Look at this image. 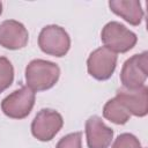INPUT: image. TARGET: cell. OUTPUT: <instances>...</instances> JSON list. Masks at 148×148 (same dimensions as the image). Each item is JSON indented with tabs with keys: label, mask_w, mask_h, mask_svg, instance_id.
<instances>
[{
	"label": "cell",
	"mask_w": 148,
	"mask_h": 148,
	"mask_svg": "<svg viewBox=\"0 0 148 148\" xmlns=\"http://www.w3.org/2000/svg\"><path fill=\"white\" fill-rule=\"evenodd\" d=\"M86 136L89 148H108L112 141L113 131L98 116H91L86 121Z\"/></svg>",
	"instance_id": "cell-10"
},
{
	"label": "cell",
	"mask_w": 148,
	"mask_h": 148,
	"mask_svg": "<svg viewBox=\"0 0 148 148\" xmlns=\"http://www.w3.org/2000/svg\"><path fill=\"white\" fill-rule=\"evenodd\" d=\"M111 148H142L139 140L130 133L120 134L113 142Z\"/></svg>",
	"instance_id": "cell-14"
},
{
	"label": "cell",
	"mask_w": 148,
	"mask_h": 148,
	"mask_svg": "<svg viewBox=\"0 0 148 148\" xmlns=\"http://www.w3.org/2000/svg\"><path fill=\"white\" fill-rule=\"evenodd\" d=\"M64 124L59 112L52 109H42L31 123V133L39 141H50L61 130Z\"/></svg>",
	"instance_id": "cell-6"
},
{
	"label": "cell",
	"mask_w": 148,
	"mask_h": 148,
	"mask_svg": "<svg viewBox=\"0 0 148 148\" xmlns=\"http://www.w3.org/2000/svg\"><path fill=\"white\" fill-rule=\"evenodd\" d=\"M117 65V54L105 46L92 51L87 60L88 73L96 80H108L114 72Z\"/></svg>",
	"instance_id": "cell-7"
},
{
	"label": "cell",
	"mask_w": 148,
	"mask_h": 148,
	"mask_svg": "<svg viewBox=\"0 0 148 148\" xmlns=\"http://www.w3.org/2000/svg\"><path fill=\"white\" fill-rule=\"evenodd\" d=\"M60 75V68L57 64L35 59L30 61L25 68L27 87L34 91H43L52 88Z\"/></svg>",
	"instance_id": "cell-1"
},
{
	"label": "cell",
	"mask_w": 148,
	"mask_h": 148,
	"mask_svg": "<svg viewBox=\"0 0 148 148\" xmlns=\"http://www.w3.org/2000/svg\"><path fill=\"white\" fill-rule=\"evenodd\" d=\"M103 116L108 120L117 124L123 125L127 123V120L131 117V113L127 111V109L114 97L110 101H108L103 108Z\"/></svg>",
	"instance_id": "cell-12"
},
{
	"label": "cell",
	"mask_w": 148,
	"mask_h": 148,
	"mask_svg": "<svg viewBox=\"0 0 148 148\" xmlns=\"http://www.w3.org/2000/svg\"><path fill=\"white\" fill-rule=\"evenodd\" d=\"M148 89L146 86L135 90L120 88L117 90L116 98L127 109L131 114L143 117L148 112Z\"/></svg>",
	"instance_id": "cell-9"
},
{
	"label": "cell",
	"mask_w": 148,
	"mask_h": 148,
	"mask_svg": "<svg viewBox=\"0 0 148 148\" xmlns=\"http://www.w3.org/2000/svg\"><path fill=\"white\" fill-rule=\"evenodd\" d=\"M29 34L25 27L15 20H6L0 24V45L8 50H18L27 45Z\"/></svg>",
	"instance_id": "cell-8"
},
{
	"label": "cell",
	"mask_w": 148,
	"mask_h": 148,
	"mask_svg": "<svg viewBox=\"0 0 148 148\" xmlns=\"http://www.w3.org/2000/svg\"><path fill=\"white\" fill-rule=\"evenodd\" d=\"M110 9L132 25H139L143 17L141 3L138 0H112L109 1Z\"/></svg>",
	"instance_id": "cell-11"
},
{
	"label": "cell",
	"mask_w": 148,
	"mask_h": 148,
	"mask_svg": "<svg viewBox=\"0 0 148 148\" xmlns=\"http://www.w3.org/2000/svg\"><path fill=\"white\" fill-rule=\"evenodd\" d=\"M38 45L46 54L53 57H64L71 47V38L64 28L51 24L40 30L38 36Z\"/></svg>",
	"instance_id": "cell-3"
},
{
	"label": "cell",
	"mask_w": 148,
	"mask_h": 148,
	"mask_svg": "<svg viewBox=\"0 0 148 148\" xmlns=\"http://www.w3.org/2000/svg\"><path fill=\"white\" fill-rule=\"evenodd\" d=\"M101 39L106 49L114 53L130 51L136 44V35L128 30L124 24L112 21L104 25Z\"/></svg>",
	"instance_id": "cell-2"
},
{
	"label": "cell",
	"mask_w": 148,
	"mask_h": 148,
	"mask_svg": "<svg viewBox=\"0 0 148 148\" xmlns=\"http://www.w3.org/2000/svg\"><path fill=\"white\" fill-rule=\"evenodd\" d=\"M81 139H82L81 132L69 133L59 140L56 148H82L81 147Z\"/></svg>",
	"instance_id": "cell-15"
},
{
	"label": "cell",
	"mask_w": 148,
	"mask_h": 148,
	"mask_svg": "<svg viewBox=\"0 0 148 148\" xmlns=\"http://www.w3.org/2000/svg\"><path fill=\"white\" fill-rule=\"evenodd\" d=\"M35 104V91L23 86L13 91L1 102L2 112L13 119H23L32 110Z\"/></svg>",
	"instance_id": "cell-4"
},
{
	"label": "cell",
	"mask_w": 148,
	"mask_h": 148,
	"mask_svg": "<svg viewBox=\"0 0 148 148\" xmlns=\"http://www.w3.org/2000/svg\"><path fill=\"white\" fill-rule=\"evenodd\" d=\"M14 80V68L10 61L5 58L0 57V92L7 89Z\"/></svg>",
	"instance_id": "cell-13"
},
{
	"label": "cell",
	"mask_w": 148,
	"mask_h": 148,
	"mask_svg": "<svg viewBox=\"0 0 148 148\" xmlns=\"http://www.w3.org/2000/svg\"><path fill=\"white\" fill-rule=\"evenodd\" d=\"M147 66H148V54L142 52L141 54H134L127 59L120 73V80L125 89L135 90L145 86L147 79Z\"/></svg>",
	"instance_id": "cell-5"
},
{
	"label": "cell",
	"mask_w": 148,
	"mask_h": 148,
	"mask_svg": "<svg viewBox=\"0 0 148 148\" xmlns=\"http://www.w3.org/2000/svg\"><path fill=\"white\" fill-rule=\"evenodd\" d=\"M1 13H2V2L0 1V15H1Z\"/></svg>",
	"instance_id": "cell-16"
}]
</instances>
